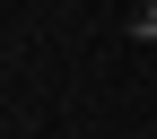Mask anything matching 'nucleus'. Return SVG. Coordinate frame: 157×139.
<instances>
[{"label":"nucleus","instance_id":"1","mask_svg":"<svg viewBox=\"0 0 157 139\" xmlns=\"http://www.w3.org/2000/svg\"><path fill=\"white\" fill-rule=\"evenodd\" d=\"M131 35H140V44H157V0H140V9H131Z\"/></svg>","mask_w":157,"mask_h":139}]
</instances>
